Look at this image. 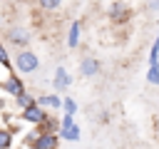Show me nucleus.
<instances>
[{
    "label": "nucleus",
    "mask_w": 159,
    "mask_h": 149,
    "mask_svg": "<svg viewBox=\"0 0 159 149\" xmlns=\"http://www.w3.org/2000/svg\"><path fill=\"white\" fill-rule=\"evenodd\" d=\"M37 5H40L42 10H57V7L62 5V0H37Z\"/></svg>",
    "instance_id": "nucleus-18"
},
{
    "label": "nucleus",
    "mask_w": 159,
    "mask_h": 149,
    "mask_svg": "<svg viewBox=\"0 0 159 149\" xmlns=\"http://www.w3.org/2000/svg\"><path fill=\"white\" fill-rule=\"evenodd\" d=\"M75 114H67L65 112V117L60 119V139H67V142H77L80 139V124H75V119H72Z\"/></svg>",
    "instance_id": "nucleus-2"
},
{
    "label": "nucleus",
    "mask_w": 159,
    "mask_h": 149,
    "mask_svg": "<svg viewBox=\"0 0 159 149\" xmlns=\"http://www.w3.org/2000/svg\"><path fill=\"white\" fill-rule=\"evenodd\" d=\"M17 72H22V74H30V72H37V67H40V57L30 50V47H20L17 50V55H15V65H12Z\"/></svg>",
    "instance_id": "nucleus-1"
},
{
    "label": "nucleus",
    "mask_w": 159,
    "mask_h": 149,
    "mask_svg": "<svg viewBox=\"0 0 159 149\" xmlns=\"http://www.w3.org/2000/svg\"><path fill=\"white\" fill-rule=\"evenodd\" d=\"M12 129H7V127H0V149H10L12 147Z\"/></svg>",
    "instance_id": "nucleus-13"
},
{
    "label": "nucleus",
    "mask_w": 159,
    "mask_h": 149,
    "mask_svg": "<svg viewBox=\"0 0 159 149\" xmlns=\"http://www.w3.org/2000/svg\"><path fill=\"white\" fill-rule=\"evenodd\" d=\"M70 72L65 70V67H57V72H55V77H52V87H55V92H65L67 87H70Z\"/></svg>",
    "instance_id": "nucleus-8"
},
{
    "label": "nucleus",
    "mask_w": 159,
    "mask_h": 149,
    "mask_svg": "<svg viewBox=\"0 0 159 149\" xmlns=\"http://www.w3.org/2000/svg\"><path fill=\"white\" fill-rule=\"evenodd\" d=\"M5 40L12 45V47H27L30 45V32L25 30V27H20V25H12L7 32H5Z\"/></svg>",
    "instance_id": "nucleus-3"
},
{
    "label": "nucleus",
    "mask_w": 159,
    "mask_h": 149,
    "mask_svg": "<svg viewBox=\"0 0 159 149\" xmlns=\"http://www.w3.org/2000/svg\"><path fill=\"white\" fill-rule=\"evenodd\" d=\"M149 10H154V12H159V0H149Z\"/></svg>",
    "instance_id": "nucleus-20"
},
{
    "label": "nucleus",
    "mask_w": 159,
    "mask_h": 149,
    "mask_svg": "<svg viewBox=\"0 0 159 149\" xmlns=\"http://www.w3.org/2000/svg\"><path fill=\"white\" fill-rule=\"evenodd\" d=\"M20 117H22L25 122H30V124H40V122L47 117V112H42V107H40L37 102H32V104H27L25 109H20Z\"/></svg>",
    "instance_id": "nucleus-5"
},
{
    "label": "nucleus",
    "mask_w": 159,
    "mask_h": 149,
    "mask_svg": "<svg viewBox=\"0 0 159 149\" xmlns=\"http://www.w3.org/2000/svg\"><path fill=\"white\" fill-rule=\"evenodd\" d=\"M80 32H82V22L75 20V22L70 25V35H67V45H70V47H77V42H80Z\"/></svg>",
    "instance_id": "nucleus-12"
},
{
    "label": "nucleus",
    "mask_w": 159,
    "mask_h": 149,
    "mask_svg": "<svg viewBox=\"0 0 159 149\" xmlns=\"http://www.w3.org/2000/svg\"><path fill=\"white\" fill-rule=\"evenodd\" d=\"M0 65L2 67H12V62H10V55H7V50L0 45Z\"/></svg>",
    "instance_id": "nucleus-19"
},
{
    "label": "nucleus",
    "mask_w": 159,
    "mask_h": 149,
    "mask_svg": "<svg viewBox=\"0 0 159 149\" xmlns=\"http://www.w3.org/2000/svg\"><path fill=\"white\" fill-rule=\"evenodd\" d=\"M147 82H149V84H159V62H152V65H149Z\"/></svg>",
    "instance_id": "nucleus-15"
},
{
    "label": "nucleus",
    "mask_w": 159,
    "mask_h": 149,
    "mask_svg": "<svg viewBox=\"0 0 159 149\" xmlns=\"http://www.w3.org/2000/svg\"><path fill=\"white\" fill-rule=\"evenodd\" d=\"M37 132H60V119L52 117V114H47V117L37 124Z\"/></svg>",
    "instance_id": "nucleus-11"
},
{
    "label": "nucleus",
    "mask_w": 159,
    "mask_h": 149,
    "mask_svg": "<svg viewBox=\"0 0 159 149\" xmlns=\"http://www.w3.org/2000/svg\"><path fill=\"white\" fill-rule=\"evenodd\" d=\"M152 62H159V35L154 37V42H152V52H149V65Z\"/></svg>",
    "instance_id": "nucleus-17"
},
{
    "label": "nucleus",
    "mask_w": 159,
    "mask_h": 149,
    "mask_svg": "<svg viewBox=\"0 0 159 149\" xmlns=\"http://www.w3.org/2000/svg\"><path fill=\"white\" fill-rule=\"evenodd\" d=\"M99 67H102V65H99L97 57H84V60L80 62V74H82V77H94V74L99 72Z\"/></svg>",
    "instance_id": "nucleus-7"
},
{
    "label": "nucleus",
    "mask_w": 159,
    "mask_h": 149,
    "mask_svg": "<svg viewBox=\"0 0 159 149\" xmlns=\"http://www.w3.org/2000/svg\"><path fill=\"white\" fill-rule=\"evenodd\" d=\"M57 144H60V134L57 132H37V137L32 142L35 149H55Z\"/></svg>",
    "instance_id": "nucleus-4"
},
{
    "label": "nucleus",
    "mask_w": 159,
    "mask_h": 149,
    "mask_svg": "<svg viewBox=\"0 0 159 149\" xmlns=\"http://www.w3.org/2000/svg\"><path fill=\"white\" fill-rule=\"evenodd\" d=\"M35 102H37L42 109H45V107H47V109H60V107H62V99H60L57 94H42V97H37Z\"/></svg>",
    "instance_id": "nucleus-10"
},
{
    "label": "nucleus",
    "mask_w": 159,
    "mask_h": 149,
    "mask_svg": "<svg viewBox=\"0 0 159 149\" xmlns=\"http://www.w3.org/2000/svg\"><path fill=\"white\" fill-rule=\"evenodd\" d=\"M32 102H35V97H32L30 92H25V89H22L20 94H15V104H17V109H25V107L32 104Z\"/></svg>",
    "instance_id": "nucleus-14"
},
{
    "label": "nucleus",
    "mask_w": 159,
    "mask_h": 149,
    "mask_svg": "<svg viewBox=\"0 0 159 149\" xmlns=\"http://www.w3.org/2000/svg\"><path fill=\"white\" fill-rule=\"evenodd\" d=\"M22 89H25V84H22V79H20V74H17V72H10V77L0 82V92H7L10 97L20 94Z\"/></svg>",
    "instance_id": "nucleus-6"
},
{
    "label": "nucleus",
    "mask_w": 159,
    "mask_h": 149,
    "mask_svg": "<svg viewBox=\"0 0 159 149\" xmlns=\"http://www.w3.org/2000/svg\"><path fill=\"white\" fill-rule=\"evenodd\" d=\"M129 15H132V10H129L127 5H122V2H114V5L109 7V17H112L114 22H122V20H129Z\"/></svg>",
    "instance_id": "nucleus-9"
},
{
    "label": "nucleus",
    "mask_w": 159,
    "mask_h": 149,
    "mask_svg": "<svg viewBox=\"0 0 159 149\" xmlns=\"http://www.w3.org/2000/svg\"><path fill=\"white\" fill-rule=\"evenodd\" d=\"M62 109H65L67 114H75V112H77V102H75L72 97H65V99H62Z\"/></svg>",
    "instance_id": "nucleus-16"
}]
</instances>
